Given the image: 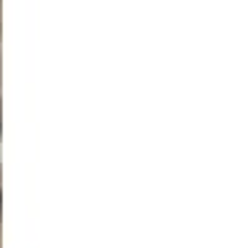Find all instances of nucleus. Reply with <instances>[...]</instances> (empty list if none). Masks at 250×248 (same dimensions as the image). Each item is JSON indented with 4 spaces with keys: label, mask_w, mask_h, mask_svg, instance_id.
<instances>
[]
</instances>
